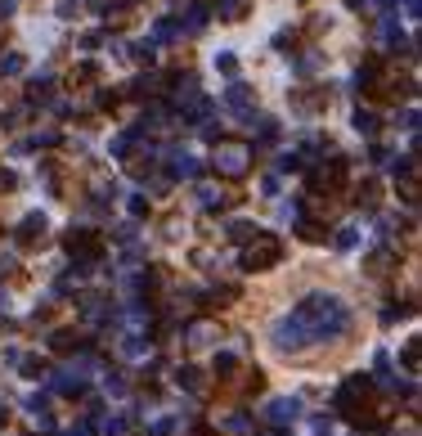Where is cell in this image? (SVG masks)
I'll return each mask as SVG.
<instances>
[{"label": "cell", "mask_w": 422, "mask_h": 436, "mask_svg": "<svg viewBox=\"0 0 422 436\" xmlns=\"http://www.w3.org/2000/svg\"><path fill=\"white\" fill-rule=\"evenodd\" d=\"M18 185V176L14 171H0V189H14Z\"/></svg>", "instance_id": "39"}, {"label": "cell", "mask_w": 422, "mask_h": 436, "mask_svg": "<svg viewBox=\"0 0 422 436\" xmlns=\"http://www.w3.org/2000/svg\"><path fill=\"white\" fill-rule=\"evenodd\" d=\"M373 5H378V9H395V5H400V0H373Z\"/></svg>", "instance_id": "41"}, {"label": "cell", "mask_w": 422, "mask_h": 436, "mask_svg": "<svg viewBox=\"0 0 422 436\" xmlns=\"http://www.w3.org/2000/svg\"><path fill=\"white\" fill-rule=\"evenodd\" d=\"M64 248H68V252H72V257H77L81 265H85V261H95L99 252H104L99 234H95V229H81V225H72L68 234H64Z\"/></svg>", "instance_id": "5"}, {"label": "cell", "mask_w": 422, "mask_h": 436, "mask_svg": "<svg viewBox=\"0 0 422 436\" xmlns=\"http://www.w3.org/2000/svg\"><path fill=\"white\" fill-rule=\"evenodd\" d=\"M275 346L283 351V356H292V351H306L310 342H306V333L292 324V315H283V320L275 324Z\"/></svg>", "instance_id": "8"}, {"label": "cell", "mask_w": 422, "mask_h": 436, "mask_svg": "<svg viewBox=\"0 0 422 436\" xmlns=\"http://www.w3.org/2000/svg\"><path fill=\"white\" fill-rule=\"evenodd\" d=\"M292 324L306 333V342H328L351 329V306L332 293H310L292 306Z\"/></svg>", "instance_id": "1"}, {"label": "cell", "mask_w": 422, "mask_h": 436, "mask_svg": "<svg viewBox=\"0 0 422 436\" xmlns=\"http://www.w3.org/2000/svg\"><path fill=\"white\" fill-rule=\"evenodd\" d=\"M211 166H216V176H225V180H243L247 171H252V144H243V140H216Z\"/></svg>", "instance_id": "2"}, {"label": "cell", "mask_w": 422, "mask_h": 436, "mask_svg": "<svg viewBox=\"0 0 422 436\" xmlns=\"http://www.w3.org/2000/svg\"><path fill=\"white\" fill-rule=\"evenodd\" d=\"M315 68H319V54H301V59H296V72H301V77H310Z\"/></svg>", "instance_id": "34"}, {"label": "cell", "mask_w": 422, "mask_h": 436, "mask_svg": "<svg viewBox=\"0 0 422 436\" xmlns=\"http://www.w3.org/2000/svg\"><path fill=\"white\" fill-rule=\"evenodd\" d=\"M45 229H49V221H45V212H32V216H23V225H18V248H41V238H45Z\"/></svg>", "instance_id": "10"}, {"label": "cell", "mask_w": 422, "mask_h": 436, "mask_svg": "<svg viewBox=\"0 0 422 436\" xmlns=\"http://www.w3.org/2000/svg\"><path fill=\"white\" fill-rule=\"evenodd\" d=\"M270 436H283V432H270Z\"/></svg>", "instance_id": "43"}, {"label": "cell", "mask_w": 422, "mask_h": 436, "mask_svg": "<svg viewBox=\"0 0 422 436\" xmlns=\"http://www.w3.org/2000/svg\"><path fill=\"white\" fill-rule=\"evenodd\" d=\"M346 185V162H342V157H332V162H319L315 166V171H310V189H315V193H332V189H342Z\"/></svg>", "instance_id": "6"}, {"label": "cell", "mask_w": 422, "mask_h": 436, "mask_svg": "<svg viewBox=\"0 0 422 436\" xmlns=\"http://www.w3.org/2000/svg\"><path fill=\"white\" fill-rule=\"evenodd\" d=\"M0 72H9V77L23 72V54H5V59H0Z\"/></svg>", "instance_id": "33"}, {"label": "cell", "mask_w": 422, "mask_h": 436, "mask_svg": "<svg viewBox=\"0 0 422 436\" xmlns=\"http://www.w3.org/2000/svg\"><path fill=\"white\" fill-rule=\"evenodd\" d=\"M387 436H418V418H404V423H391Z\"/></svg>", "instance_id": "31"}, {"label": "cell", "mask_w": 422, "mask_h": 436, "mask_svg": "<svg viewBox=\"0 0 422 436\" xmlns=\"http://www.w3.org/2000/svg\"><path fill=\"white\" fill-rule=\"evenodd\" d=\"M220 18L225 23H239V18H247V9H252V0H220Z\"/></svg>", "instance_id": "17"}, {"label": "cell", "mask_w": 422, "mask_h": 436, "mask_svg": "<svg viewBox=\"0 0 422 436\" xmlns=\"http://www.w3.org/2000/svg\"><path fill=\"white\" fill-rule=\"evenodd\" d=\"M368 396H373V378H364V373H351V378L342 382L337 392V409L346 418H355L359 409H368Z\"/></svg>", "instance_id": "4"}, {"label": "cell", "mask_w": 422, "mask_h": 436, "mask_svg": "<svg viewBox=\"0 0 422 436\" xmlns=\"http://www.w3.org/2000/svg\"><path fill=\"white\" fill-rule=\"evenodd\" d=\"M265 418L275 423V428H288V423L301 418V401H296V396H275L270 409H265Z\"/></svg>", "instance_id": "9"}, {"label": "cell", "mask_w": 422, "mask_h": 436, "mask_svg": "<svg viewBox=\"0 0 422 436\" xmlns=\"http://www.w3.org/2000/svg\"><path fill=\"white\" fill-rule=\"evenodd\" d=\"M68 436H90V432H85V428H77V432H68Z\"/></svg>", "instance_id": "42"}, {"label": "cell", "mask_w": 422, "mask_h": 436, "mask_svg": "<svg viewBox=\"0 0 422 436\" xmlns=\"http://www.w3.org/2000/svg\"><path fill=\"white\" fill-rule=\"evenodd\" d=\"M216 68L225 72V77H239V54H216Z\"/></svg>", "instance_id": "28"}, {"label": "cell", "mask_w": 422, "mask_h": 436, "mask_svg": "<svg viewBox=\"0 0 422 436\" xmlns=\"http://www.w3.org/2000/svg\"><path fill=\"white\" fill-rule=\"evenodd\" d=\"M404 369L409 373L422 369V342H418V337H409V342H404Z\"/></svg>", "instance_id": "20"}, {"label": "cell", "mask_w": 422, "mask_h": 436, "mask_svg": "<svg viewBox=\"0 0 422 436\" xmlns=\"http://www.w3.org/2000/svg\"><path fill=\"white\" fill-rule=\"evenodd\" d=\"M225 234L234 238V243H247V238L256 234V225H252V221H229V229H225Z\"/></svg>", "instance_id": "21"}, {"label": "cell", "mask_w": 422, "mask_h": 436, "mask_svg": "<svg viewBox=\"0 0 422 436\" xmlns=\"http://www.w3.org/2000/svg\"><path fill=\"white\" fill-rule=\"evenodd\" d=\"M296 99V113H319V108L328 104V90H301V95H292Z\"/></svg>", "instance_id": "16"}, {"label": "cell", "mask_w": 422, "mask_h": 436, "mask_svg": "<svg viewBox=\"0 0 422 436\" xmlns=\"http://www.w3.org/2000/svg\"><path fill=\"white\" fill-rule=\"evenodd\" d=\"M131 216H148V198H144V193H135V198H131Z\"/></svg>", "instance_id": "37"}, {"label": "cell", "mask_w": 422, "mask_h": 436, "mask_svg": "<svg viewBox=\"0 0 422 436\" xmlns=\"http://www.w3.org/2000/svg\"><path fill=\"white\" fill-rule=\"evenodd\" d=\"M207 23V5H189V32H203Z\"/></svg>", "instance_id": "30"}, {"label": "cell", "mask_w": 422, "mask_h": 436, "mask_svg": "<svg viewBox=\"0 0 422 436\" xmlns=\"http://www.w3.org/2000/svg\"><path fill=\"white\" fill-rule=\"evenodd\" d=\"M171 171H176L180 180H193L198 171H203V166H198V157H193V153H184V149H176V153H171Z\"/></svg>", "instance_id": "15"}, {"label": "cell", "mask_w": 422, "mask_h": 436, "mask_svg": "<svg viewBox=\"0 0 422 436\" xmlns=\"http://www.w3.org/2000/svg\"><path fill=\"white\" fill-rule=\"evenodd\" d=\"M104 392H108V396H126V378H117V373H108V378H104Z\"/></svg>", "instance_id": "32"}, {"label": "cell", "mask_w": 422, "mask_h": 436, "mask_svg": "<svg viewBox=\"0 0 422 436\" xmlns=\"http://www.w3.org/2000/svg\"><path fill=\"white\" fill-rule=\"evenodd\" d=\"M378 41H387V45H400V41H404V32H400V28H395V23L387 18V23L378 28Z\"/></svg>", "instance_id": "24"}, {"label": "cell", "mask_w": 422, "mask_h": 436, "mask_svg": "<svg viewBox=\"0 0 422 436\" xmlns=\"http://www.w3.org/2000/svg\"><path fill=\"white\" fill-rule=\"evenodd\" d=\"M359 207H378V180H364V185H359Z\"/></svg>", "instance_id": "25"}, {"label": "cell", "mask_w": 422, "mask_h": 436, "mask_svg": "<svg viewBox=\"0 0 422 436\" xmlns=\"http://www.w3.org/2000/svg\"><path fill=\"white\" fill-rule=\"evenodd\" d=\"M220 436H256V418L247 409H234V414L220 418Z\"/></svg>", "instance_id": "11"}, {"label": "cell", "mask_w": 422, "mask_h": 436, "mask_svg": "<svg viewBox=\"0 0 422 436\" xmlns=\"http://www.w3.org/2000/svg\"><path fill=\"white\" fill-rule=\"evenodd\" d=\"M153 36H157V41H176V36H180V23H176V18H157Z\"/></svg>", "instance_id": "23"}, {"label": "cell", "mask_w": 422, "mask_h": 436, "mask_svg": "<svg viewBox=\"0 0 422 436\" xmlns=\"http://www.w3.org/2000/svg\"><path fill=\"white\" fill-rule=\"evenodd\" d=\"M391 265H395V252H391V248H382V252H373V257H368V270H373V274L391 270Z\"/></svg>", "instance_id": "22"}, {"label": "cell", "mask_w": 422, "mask_h": 436, "mask_svg": "<svg viewBox=\"0 0 422 436\" xmlns=\"http://www.w3.org/2000/svg\"><path fill=\"white\" fill-rule=\"evenodd\" d=\"M283 261V243L275 234H252L243 243V270H270V265H279Z\"/></svg>", "instance_id": "3"}, {"label": "cell", "mask_w": 422, "mask_h": 436, "mask_svg": "<svg viewBox=\"0 0 422 436\" xmlns=\"http://www.w3.org/2000/svg\"><path fill=\"white\" fill-rule=\"evenodd\" d=\"M14 14V0H0V18H9Z\"/></svg>", "instance_id": "40"}, {"label": "cell", "mask_w": 422, "mask_h": 436, "mask_svg": "<svg viewBox=\"0 0 422 436\" xmlns=\"http://www.w3.org/2000/svg\"><path fill=\"white\" fill-rule=\"evenodd\" d=\"M296 229H301V238H306V243H324V225H315V221H301Z\"/></svg>", "instance_id": "26"}, {"label": "cell", "mask_w": 422, "mask_h": 436, "mask_svg": "<svg viewBox=\"0 0 422 436\" xmlns=\"http://www.w3.org/2000/svg\"><path fill=\"white\" fill-rule=\"evenodd\" d=\"M18 365H23V373H28V378H41V373H45V365H41V360H18Z\"/></svg>", "instance_id": "36"}, {"label": "cell", "mask_w": 422, "mask_h": 436, "mask_svg": "<svg viewBox=\"0 0 422 436\" xmlns=\"http://www.w3.org/2000/svg\"><path fill=\"white\" fill-rule=\"evenodd\" d=\"M359 243V234H355V229H342V234H337V252H351Z\"/></svg>", "instance_id": "35"}, {"label": "cell", "mask_w": 422, "mask_h": 436, "mask_svg": "<svg viewBox=\"0 0 422 436\" xmlns=\"http://www.w3.org/2000/svg\"><path fill=\"white\" fill-rule=\"evenodd\" d=\"M85 9V0H59V18H77Z\"/></svg>", "instance_id": "29"}, {"label": "cell", "mask_w": 422, "mask_h": 436, "mask_svg": "<svg viewBox=\"0 0 422 436\" xmlns=\"http://www.w3.org/2000/svg\"><path fill=\"white\" fill-rule=\"evenodd\" d=\"M220 342V324L216 320H189L184 324V346L189 351H207Z\"/></svg>", "instance_id": "7"}, {"label": "cell", "mask_w": 422, "mask_h": 436, "mask_svg": "<svg viewBox=\"0 0 422 436\" xmlns=\"http://www.w3.org/2000/svg\"><path fill=\"white\" fill-rule=\"evenodd\" d=\"M275 45H279V50H288V45H296V32H279V36H275Z\"/></svg>", "instance_id": "38"}, {"label": "cell", "mask_w": 422, "mask_h": 436, "mask_svg": "<svg viewBox=\"0 0 422 436\" xmlns=\"http://www.w3.org/2000/svg\"><path fill=\"white\" fill-rule=\"evenodd\" d=\"M72 346H81V337L72 333V329H59V333H49V351H64V356H68Z\"/></svg>", "instance_id": "18"}, {"label": "cell", "mask_w": 422, "mask_h": 436, "mask_svg": "<svg viewBox=\"0 0 422 436\" xmlns=\"http://www.w3.org/2000/svg\"><path fill=\"white\" fill-rule=\"evenodd\" d=\"M225 108H234V113L247 117V113H252V90H247L243 81H234V86L225 90Z\"/></svg>", "instance_id": "14"}, {"label": "cell", "mask_w": 422, "mask_h": 436, "mask_svg": "<svg viewBox=\"0 0 422 436\" xmlns=\"http://www.w3.org/2000/svg\"><path fill=\"white\" fill-rule=\"evenodd\" d=\"M355 131L373 140V135H378V113H368V108H355Z\"/></svg>", "instance_id": "19"}, {"label": "cell", "mask_w": 422, "mask_h": 436, "mask_svg": "<svg viewBox=\"0 0 422 436\" xmlns=\"http://www.w3.org/2000/svg\"><path fill=\"white\" fill-rule=\"evenodd\" d=\"M176 382H180L189 396H207V378H203V369H193V365H180V369H176Z\"/></svg>", "instance_id": "12"}, {"label": "cell", "mask_w": 422, "mask_h": 436, "mask_svg": "<svg viewBox=\"0 0 422 436\" xmlns=\"http://www.w3.org/2000/svg\"><path fill=\"white\" fill-rule=\"evenodd\" d=\"M193 202H198V207H207V212H216V207H225V202H229V193H220V185H198L193 189Z\"/></svg>", "instance_id": "13"}, {"label": "cell", "mask_w": 422, "mask_h": 436, "mask_svg": "<svg viewBox=\"0 0 422 436\" xmlns=\"http://www.w3.org/2000/svg\"><path fill=\"white\" fill-rule=\"evenodd\" d=\"M234 369H239V356H234V351H225V356H216V373H220V378H229Z\"/></svg>", "instance_id": "27"}]
</instances>
